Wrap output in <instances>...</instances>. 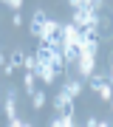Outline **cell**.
Segmentation results:
<instances>
[{
	"label": "cell",
	"mask_w": 113,
	"mask_h": 127,
	"mask_svg": "<svg viewBox=\"0 0 113 127\" xmlns=\"http://www.w3.org/2000/svg\"><path fill=\"white\" fill-rule=\"evenodd\" d=\"M54 102H57V116H62V119H74V99H71L65 91H59Z\"/></svg>",
	"instance_id": "cell-4"
},
{
	"label": "cell",
	"mask_w": 113,
	"mask_h": 127,
	"mask_svg": "<svg viewBox=\"0 0 113 127\" xmlns=\"http://www.w3.org/2000/svg\"><path fill=\"white\" fill-rule=\"evenodd\" d=\"M48 14L45 11H34V17H31V28H28V31H31L34 37H42V31H45V23H48Z\"/></svg>",
	"instance_id": "cell-7"
},
{
	"label": "cell",
	"mask_w": 113,
	"mask_h": 127,
	"mask_svg": "<svg viewBox=\"0 0 113 127\" xmlns=\"http://www.w3.org/2000/svg\"><path fill=\"white\" fill-rule=\"evenodd\" d=\"M34 76H37V79H40V82H42V85H54V82H57V76H59V73H57L54 68H51V65H40V62H37V71H34Z\"/></svg>",
	"instance_id": "cell-6"
},
{
	"label": "cell",
	"mask_w": 113,
	"mask_h": 127,
	"mask_svg": "<svg viewBox=\"0 0 113 127\" xmlns=\"http://www.w3.org/2000/svg\"><path fill=\"white\" fill-rule=\"evenodd\" d=\"M62 45H68V48H76V51H82L85 48V37H82V31L74 23H68V26H62Z\"/></svg>",
	"instance_id": "cell-2"
},
{
	"label": "cell",
	"mask_w": 113,
	"mask_h": 127,
	"mask_svg": "<svg viewBox=\"0 0 113 127\" xmlns=\"http://www.w3.org/2000/svg\"><path fill=\"white\" fill-rule=\"evenodd\" d=\"M76 68H79V76L90 79V76H93V68H96V51L82 48L79 51V59H76Z\"/></svg>",
	"instance_id": "cell-3"
},
{
	"label": "cell",
	"mask_w": 113,
	"mask_h": 127,
	"mask_svg": "<svg viewBox=\"0 0 113 127\" xmlns=\"http://www.w3.org/2000/svg\"><path fill=\"white\" fill-rule=\"evenodd\" d=\"M110 110H113V99H110Z\"/></svg>",
	"instance_id": "cell-18"
},
{
	"label": "cell",
	"mask_w": 113,
	"mask_h": 127,
	"mask_svg": "<svg viewBox=\"0 0 113 127\" xmlns=\"http://www.w3.org/2000/svg\"><path fill=\"white\" fill-rule=\"evenodd\" d=\"M40 40L45 42V45H51V48H57V51H59V48H62V26H59L57 20H48Z\"/></svg>",
	"instance_id": "cell-1"
},
{
	"label": "cell",
	"mask_w": 113,
	"mask_h": 127,
	"mask_svg": "<svg viewBox=\"0 0 113 127\" xmlns=\"http://www.w3.org/2000/svg\"><path fill=\"white\" fill-rule=\"evenodd\" d=\"M62 91H65L68 96H71V99H76V96L82 93V79H74V76H68V79H65V88H62Z\"/></svg>",
	"instance_id": "cell-9"
},
{
	"label": "cell",
	"mask_w": 113,
	"mask_h": 127,
	"mask_svg": "<svg viewBox=\"0 0 113 127\" xmlns=\"http://www.w3.org/2000/svg\"><path fill=\"white\" fill-rule=\"evenodd\" d=\"M82 37H85V48L88 51H96V48H99V28H85Z\"/></svg>",
	"instance_id": "cell-8"
},
{
	"label": "cell",
	"mask_w": 113,
	"mask_h": 127,
	"mask_svg": "<svg viewBox=\"0 0 113 127\" xmlns=\"http://www.w3.org/2000/svg\"><path fill=\"white\" fill-rule=\"evenodd\" d=\"M85 127H99V119H96V116H88V122H85Z\"/></svg>",
	"instance_id": "cell-16"
},
{
	"label": "cell",
	"mask_w": 113,
	"mask_h": 127,
	"mask_svg": "<svg viewBox=\"0 0 113 127\" xmlns=\"http://www.w3.org/2000/svg\"><path fill=\"white\" fill-rule=\"evenodd\" d=\"M6 6H9V9H11L14 14H17V11L23 9V0H9V3H6Z\"/></svg>",
	"instance_id": "cell-13"
},
{
	"label": "cell",
	"mask_w": 113,
	"mask_h": 127,
	"mask_svg": "<svg viewBox=\"0 0 113 127\" xmlns=\"http://www.w3.org/2000/svg\"><path fill=\"white\" fill-rule=\"evenodd\" d=\"M48 127H65V119L54 113V119H51V124H48Z\"/></svg>",
	"instance_id": "cell-14"
},
{
	"label": "cell",
	"mask_w": 113,
	"mask_h": 127,
	"mask_svg": "<svg viewBox=\"0 0 113 127\" xmlns=\"http://www.w3.org/2000/svg\"><path fill=\"white\" fill-rule=\"evenodd\" d=\"M9 65H11L14 71H17V68H23V65H26V51H23V48H14V51H11Z\"/></svg>",
	"instance_id": "cell-10"
},
{
	"label": "cell",
	"mask_w": 113,
	"mask_h": 127,
	"mask_svg": "<svg viewBox=\"0 0 113 127\" xmlns=\"http://www.w3.org/2000/svg\"><path fill=\"white\" fill-rule=\"evenodd\" d=\"M34 82H37L34 73H23V85H26V93L28 96H34Z\"/></svg>",
	"instance_id": "cell-11"
},
{
	"label": "cell",
	"mask_w": 113,
	"mask_h": 127,
	"mask_svg": "<svg viewBox=\"0 0 113 127\" xmlns=\"http://www.w3.org/2000/svg\"><path fill=\"white\" fill-rule=\"evenodd\" d=\"M3 110H6V116H9V122L17 119V93H14V88L3 93Z\"/></svg>",
	"instance_id": "cell-5"
},
{
	"label": "cell",
	"mask_w": 113,
	"mask_h": 127,
	"mask_svg": "<svg viewBox=\"0 0 113 127\" xmlns=\"http://www.w3.org/2000/svg\"><path fill=\"white\" fill-rule=\"evenodd\" d=\"M9 127H31V124L23 122V119H14V122H9Z\"/></svg>",
	"instance_id": "cell-15"
},
{
	"label": "cell",
	"mask_w": 113,
	"mask_h": 127,
	"mask_svg": "<svg viewBox=\"0 0 113 127\" xmlns=\"http://www.w3.org/2000/svg\"><path fill=\"white\" fill-rule=\"evenodd\" d=\"M42 104H45V93H42V91H34V96H31V107L40 110Z\"/></svg>",
	"instance_id": "cell-12"
},
{
	"label": "cell",
	"mask_w": 113,
	"mask_h": 127,
	"mask_svg": "<svg viewBox=\"0 0 113 127\" xmlns=\"http://www.w3.org/2000/svg\"><path fill=\"white\" fill-rule=\"evenodd\" d=\"M0 54H3V51H0Z\"/></svg>",
	"instance_id": "cell-19"
},
{
	"label": "cell",
	"mask_w": 113,
	"mask_h": 127,
	"mask_svg": "<svg viewBox=\"0 0 113 127\" xmlns=\"http://www.w3.org/2000/svg\"><path fill=\"white\" fill-rule=\"evenodd\" d=\"M110 88H113V62H110Z\"/></svg>",
	"instance_id": "cell-17"
}]
</instances>
